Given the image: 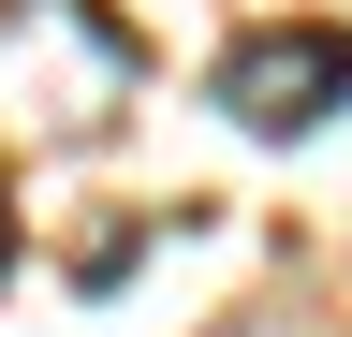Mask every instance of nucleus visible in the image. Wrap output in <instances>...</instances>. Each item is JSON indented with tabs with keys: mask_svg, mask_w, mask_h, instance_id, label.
Instances as JSON below:
<instances>
[{
	"mask_svg": "<svg viewBox=\"0 0 352 337\" xmlns=\"http://www.w3.org/2000/svg\"><path fill=\"white\" fill-rule=\"evenodd\" d=\"M220 103H235V132H264V147L323 132V117L352 103V30H235Z\"/></svg>",
	"mask_w": 352,
	"mask_h": 337,
	"instance_id": "f257e3e1",
	"label": "nucleus"
},
{
	"mask_svg": "<svg viewBox=\"0 0 352 337\" xmlns=\"http://www.w3.org/2000/svg\"><path fill=\"white\" fill-rule=\"evenodd\" d=\"M0 249H15V220H0Z\"/></svg>",
	"mask_w": 352,
	"mask_h": 337,
	"instance_id": "f03ea898",
	"label": "nucleus"
}]
</instances>
